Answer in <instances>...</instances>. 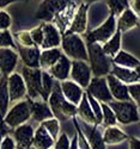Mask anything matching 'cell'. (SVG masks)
Listing matches in <instances>:
<instances>
[{
  "label": "cell",
  "instance_id": "4316f807",
  "mask_svg": "<svg viewBox=\"0 0 140 149\" xmlns=\"http://www.w3.org/2000/svg\"><path fill=\"white\" fill-rule=\"evenodd\" d=\"M114 65L121 66V67H127V68H139V60L134 57L133 55L128 54L127 52H117V54L114 56Z\"/></svg>",
  "mask_w": 140,
  "mask_h": 149
},
{
  "label": "cell",
  "instance_id": "5b68a950",
  "mask_svg": "<svg viewBox=\"0 0 140 149\" xmlns=\"http://www.w3.org/2000/svg\"><path fill=\"white\" fill-rule=\"evenodd\" d=\"M42 69L41 68H30L24 66L22 68V77L25 82L28 94L30 99H37L39 97L42 98Z\"/></svg>",
  "mask_w": 140,
  "mask_h": 149
},
{
  "label": "cell",
  "instance_id": "6da1fadb",
  "mask_svg": "<svg viewBox=\"0 0 140 149\" xmlns=\"http://www.w3.org/2000/svg\"><path fill=\"white\" fill-rule=\"evenodd\" d=\"M48 100H49V107L52 110L53 116L59 120H66L77 115V107L62 95L59 82L56 84L54 82L53 90L48 97Z\"/></svg>",
  "mask_w": 140,
  "mask_h": 149
},
{
  "label": "cell",
  "instance_id": "bcb514c9",
  "mask_svg": "<svg viewBox=\"0 0 140 149\" xmlns=\"http://www.w3.org/2000/svg\"><path fill=\"white\" fill-rule=\"evenodd\" d=\"M129 144H131V148H134V149H138L140 147L139 141L136 139H134V137H131L129 139Z\"/></svg>",
  "mask_w": 140,
  "mask_h": 149
},
{
  "label": "cell",
  "instance_id": "9a60e30c",
  "mask_svg": "<svg viewBox=\"0 0 140 149\" xmlns=\"http://www.w3.org/2000/svg\"><path fill=\"white\" fill-rule=\"evenodd\" d=\"M60 90H61L62 95L65 97L70 103H72L74 105H78V103L80 102V99L84 94L82 87L78 84H75L74 81H68L67 79L62 80L60 82Z\"/></svg>",
  "mask_w": 140,
  "mask_h": 149
},
{
  "label": "cell",
  "instance_id": "30bf717a",
  "mask_svg": "<svg viewBox=\"0 0 140 149\" xmlns=\"http://www.w3.org/2000/svg\"><path fill=\"white\" fill-rule=\"evenodd\" d=\"M70 75L72 80L80 87H86L91 80V68L83 60H74L71 62Z\"/></svg>",
  "mask_w": 140,
  "mask_h": 149
},
{
  "label": "cell",
  "instance_id": "7dc6e473",
  "mask_svg": "<svg viewBox=\"0 0 140 149\" xmlns=\"http://www.w3.org/2000/svg\"><path fill=\"white\" fill-rule=\"evenodd\" d=\"M85 4H90V3H95V1H98V0H83Z\"/></svg>",
  "mask_w": 140,
  "mask_h": 149
},
{
  "label": "cell",
  "instance_id": "cb8c5ba5",
  "mask_svg": "<svg viewBox=\"0 0 140 149\" xmlns=\"http://www.w3.org/2000/svg\"><path fill=\"white\" fill-rule=\"evenodd\" d=\"M77 113L79 115V117H80L86 124H89V125H94V124H96V119H95L94 112H92V110H91L90 103H89V100H87L86 92L83 94L80 102L78 103Z\"/></svg>",
  "mask_w": 140,
  "mask_h": 149
},
{
  "label": "cell",
  "instance_id": "d4e9b609",
  "mask_svg": "<svg viewBox=\"0 0 140 149\" xmlns=\"http://www.w3.org/2000/svg\"><path fill=\"white\" fill-rule=\"evenodd\" d=\"M61 50L56 48H49L43 49V52L40 54V68L42 69H49L61 56Z\"/></svg>",
  "mask_w": 140,
  "mask_h": 149
},
{
  "label": "cell",
  "instance_id": "ffe728a7",
  "mask_svg": "<svg viewBox=\"0 0 140 149\" xmlns=\"http://www.w3.org/2000/svg\"><path fill=\"white\" fill-rule=\"evenodd\" d=\"M87 8L89 4H82L78 8L77 13H75L71 26L66 32H74V33H83L86 30V24H87Z\"/></svg>",
  "mask_w": 140,
  "mask_h": 149
},
{
  "label": "cell",
  "instance_id": "f1b7e54d",
  "mask_svg": "<svg viewBox=\"0 0 140 149\" xmlns=\"http://www.w3.org/2000/svg\"><path fill=\"white\" fill-rule=\"evenodd\" d=\"M8 91H7V77L0 80V119H4L8 110Z\"/></svg>",
  "mask_w": 140,
  "mask_h": 149
},
{
  "label": "cell",
  "instance_id": "3957f363",
  "mask_svg": "<svg viewBox=\"0 0 140 149\" xmlns=\"http://www.w3.org/2000/svg\"><path fill=\"white\" fill-rule=\"evenodd\" d=\"M60 44L62 45V50L68 58L87 61L86 45L82 40V37L79 36V33L65 32Z\"/></svg>",
  "mask_w": 140,
  "mask_h": 149
},
{
  "label": "cell",
  "instance_id": "7402d4cb",
  "mask_svg": "<svg viewBox=\"0 0 140 149\" xmlns=\"http://www.w3.org/2000/svg\"><path fill=\"white\" fill-rule=\"evenodd\" d=\"M29 105H30V115L37 122H42L44 119L54 117L52 110H50V107L47 105V103L44 100L43 102L29 100Z\"/></svg>",
  "mask_w": 140,
  "mask_h": 149
},
{
  "label": "cell",
  "instance_id": "44dd1931",
  "mask_svg": "<svg viewBox=\"0 0 140 149\" xmlns=\"http://www.w3.org/2000/svg\"><path fill=\"white\" fill-rule=\"evenodd\" d=\"M138 24H139V17L129 7H127L119 16V20H116V29L120 30L121 32H127L131 29L138 26Z\"/></svg>",
  "mask_w": 140,
  "mask_h": 149
},
{
  "label": "cell",
  "instance_id": "7bdbcfd3",
  "mask_svg": "<svg viewBox=\"0 0 140 149\" xmlns=\"http://www.w3.org/2000/svg\"><path fill=\"white\" fill-rule=\"evenodd\" d=\"M7 134H8V125H6L4 119H0V142Z\"/></svg>",
  "mask_w": 140,
  "mask_h": 149
},
{
  "label": "cell",
  "instance_id": "1f68e13d",
  "mask_svg": "<svg viewBox=\"0 0 140 149\" xmlns=\"http://www.w3.org/2000/svg\"><path fill=\"white\" fill-rule=\"evenodd\" d=\"M41 81H42V93H43L42 94V99L44 102H47L50 92H52V90H53V86H54L53 77L47 72H42Z\"/></svg>",
  "mask_w": 140,
  "mask_h": 149
},
{
  "label": "cell",
  "instance_id": "5bb4252c",
  "mask_svg": "<svg viewBox=\"0 0 140 149\" xmlns=\"http://www.w3.org/2000/svg\"><path fill=\"white\" fill-rule=\"evenodd\" d=\"M18 55L12 48H0V70L5 77L15 70Z\"/></svg>",
  "mask_w": 140,
  "mask_h": 149
},
{
  "label": "cell",
  "instance_id": "8d00e7d4",
  "mask_svg": "<svg viewBox=\"0 0 140 149\" xmlns=\"http://www.w3.org/2000/svg\"><path fill=\"white\" fill-rule=\"evenodd\" d=\"M29 33H30V37H31L34 44L37 45V47H41L42 41H43V30H42V25L37 26V28H34L31 31H29Z\"/></svg>",
  "mask_w": 140,
  "mask_h": 149
},
{
  "label": "cell",
  "instance_id": "2e32d148",
  "mask_svg": "<svg viewBox=\"0 0 140 149\" xmlns=\"http://www.w3.org/2000/svg\"><path fill=\"white\" fill-rule=\"evenodd\" d=\"M19 56L23 61L24 66L30 68H40V54L41 50L39 47H18Z\"/></svg>",
  "mask_w": 140,
  "mask_h": 149
},
{
  "label": "cell",
  "instance_id": "ba28073f",
  "mask_svg": "<svg viewBox=\"0 0 140 149\" xmlns=\"http://www.w3.org/2000/svg\"><path fill=\"white\" fill-rule=\"evenodd\" d=\"M116 31V18L115 16L110 15L107 20L99 25L97 29L89 32L86 36L87 42H98V43H106L110 37Z\"/></svg>",
  "mask_w": 140,
  "mask_h": 149
},
{
  "label": "cell",
  "instance_id": "ab89813d",
  "mask_svg": "<svg viewBox=\"0 0 140 149\" xmlns=\"http://www.w3.org/2000/svg\"><path fill=\"white\" fill-rule=\"evenodd\" d=\"M70 139H68V136L66 134H61L59 136V139L56 142H54V148L55 149H67L70 148Z\"/></svg>",
  "mask_w": 140,
  "mask_h": 149
},
{
  "label": "cell",
  "instance_id": "7c38bea8",
  "mask_svg": "<svg viewBox=\"0 0 140 149\" xmlns=\"http://www.w3.org/2000/svg\"><path fill=\"white\" fill-rule=\"evenodd\" d=\"M13 140L16 142V148H30L32 146V139H34V129L30 124H20L16 127L13 131Z\"/></svg>",
  "mask_w": 140,
  "mask_h": 149
},
{
  "label": "cell",
  "instance_id": "d590c367",
  "mask_svg": "<svg viewBox=\"0 0 140 149\" xmlns=\"http://www.w3.org/2000/svg\"><path fill=\"white\" fill-rule=\"evenodd\" d=\"M0 48H16L12 36L7 30H0Z\"/></svg>",
  "mask_w": 140,
  "mask_h": 149
},
{
  "label": "cell",
  "instance_id": "60d3db41",
  "mask_svg": "<svg viewBox=\"0 0 140 149\" xmlns=\"http://www.w3.org/2000/svg\"><path fill=\"white\" fill-rule=\"evenodd\" d=\"M11 26V17L7 12L0 11V30H7Z\"/></svg>",
  "mask_w": 140,
  "mask_h": 149
},
{
  "label": "cell",
  "instance_id": "83f0119b",
  "mask_svg": "<svg viewBox=\"0 0 140 149\" xmlns=\"http://www.w3.org/2000/svg\"><path fill=\"white\" fill-rule=\"evenodd\" d=\"M120 48H121V31L116 29L115 33L104 43L102 49H103V52L109 57H114L117 54V52L120 50Z\"/></svg>",
  "mask_w": 140,
  "mask_h": 149
},
{
  "label": "cell",
  "instance_id": "f6af8a7d",
  "mask_svg": "<svg viewBox=\"0 0 140 149\" xmlns=\"http://www.w3.org/2000/svg\"><path fill=\"white\" fill-rule=\"evenodd\" d=\"M15 1H22V0H0V8H4L7 5L15 3Z\"/></svg>",
  "mask_w": 140,
  "mask_h": 149
},
{
  "label": "cell",
  "instance_id": "277c9868",
  "mask_svg": "<svg viewBox=\"0 0 140 149\" xmlns=\"http://www.w3.org/2000/svg\"><path fill=\"white\" fill-rule=\"evenodd\" d=\"M114 111L116 122L121 124H131L139 120L138 105H134L131 100H110L107 103Z\"/></svg>",
  "mask_w": 140,
  "mask_h": 149
},
{
  "label": "cell",
  "instance_id": "9c48e42d",
  "mask_svg": "<svg viewBox=\"0 0 140 149\" xmlns=\"http://www.w3.org/2000/svg\"><path fill=\"white\" fill-rule=\"evenodd\" d=\"M87 93H90L101 103H109L113 100V95L109 91L107 79L104 77H94L86 86Z\"/></svg>",
  "mask_w": 140,
  "mask_h": 149
},
{
  "label": "cell",
  "instance_id": "d6986e66",
  "mask_svg": "<svg viewBox=\"0 0 140 149\" xmlns=\"http://www.w3.org/2000/svg\"><path fill=\"white\" fill-rule=\"evenodd\" d=\"M110 74H113L114 77H116L120 81L125 84H134L139 82V68L132 69V68H127V67H121L114 65L113 68H110Z\"/></svg>",
  "mask_w": 140,
  "mask_h": 149
},
{
  "label": "cell",
  "instance_id": "d6a6232c",
  "mask_svg": "<svg viewBox=\"0 0 140 149\" xmlns=\"http://www.w3.org/2000/svg\"><path fill=\"white\" fill-rule=\"evenodd\" d=\"M41 125L44 127V129L49 132V135L55 140L59 135V131H60V123H59V119L55 118V117H52V118H48V119H44L41 122Z\"/></svg>",
  "mask_w": 140,
  "mask_h": 149
},
{
  "label": "cell",
  "instance_id": "ac0fdd59",
  "mask_svg": "<svg viewBox=\"0 0 140 149\" xmlns=\"http://www.w3.org/2000/svg\"><path fill=\"white\" fill-rule=\"evenodd\" d=\"M70 69H71V60L66 55L61 54L59 60L49 68V74L53 78L62 81L70 77Z\"/></svg>",
  "mask_w": 140,
  "mask_h": 149
},
{
  "label": "cell",
  "instance_id": "4fadbf2b",
  "mask_svg": "<svg viewBox=\"0 0 140 149\" xmlns=\"http://www.w3.org/2000/svg\"><path fill=\"white\" fill-rule=\"evenodd\" d=\"M107 84L109 91L113 95V98H115L116 100H131V97L128 94V88H127V84L120 81L116 77H114L113 74L108 73L107 74Z\"/></svg>",
  "mask_w": 140,
  "mask_h": 149
},
{
  "label": "cell",
  "instance_id": "836d02e7",
  "mask_svg": "<svg viewBox=\"0 0 140 149\" xmlns=\"http://www.w3.org/2000/svg\"><path fill=\"white\" fill-rule=\"evenodd\" d=\"M101 109H102V123L106 127L109 125H115L116 124V117L114 115V111L110 109V106L107 103H101Z\"/></svg>",
  "mask_w": 140,
  "mask_h": 149
},
{
  "label": "cell",
  "instance_id": "e575fe53",
  "mask_svg": "<svg viewBox=\"0 0 140 149\" xmlns=\"http://www.w3.org/2000/svg\"><path fill=\"white\" fill-rule=\"evenodd\" d=\"M86 95H87V100L90 103V106H91V110L94 112V116H95V119H96V124H102V109H101V103L97 100L96 98H94L90 93L86 92Z\"/></svg>",
  "mask_w": 140,
  "mask_h": 149
},
{
  "label": "cell",
  "instance_id": "4dcf8cb0",
  "mask_svg": "<svg viewBox=\"0 0 140 149\" xmlns=\"http://www.w3.org/2000/svg\"><path fill=\"white\" fill-rule=\"evenodd\" d=\"M106 3L110 11V15L115 17L120 16L127 7H129L128 0H106Z\"/></svg>",
  "mask_w": 140,
  "mask_h": 149
},
{
  "label": "cell",
  "instance_id": "8992f818",
  "mask_svg": "<svg viewBox=\"0 0 140 149\" xmlns=\"http://www.w3.org/2000/svg\"><path fill=\"white\" fill-rule=\"evenodd\" d=\"M30 117H31V115H30L29 100L28 102L23 100V102H18L10 110H7V112L4 117V122L10 128H16V127L20 125V124L25 123Z\"/></svg>",
  "mask_w": 140,
  "mask_h": 149
},
{
  "label": "cell",
  "instance_id": "8fae6325",
  "mask_svg": "<svg viewBox=\"0 0 140 149\" xmlns=\"http://www.w3.org/2000/svg\"><path fill=\"white\" fill-rule=\"evenodd\" d=\"M7 91L10 102H17L27 93V87L23 77L18 73H11L7 75Z\"/></svg>",
  "mask_w": 140,
  "mask_h": 149
},
{
  "label": "cell",
  "instance_id": "484cf974",
  "mask_svg": "<svg viewBox=\"0 0 140 149\" xmlns=\"http://www.w3.org/2000/svg\"><path fill=\"white\" fill-rule=\"evenodd\" d=\"M102 137H103V142L106 144H117L127 140L128 136L115 125H109L104 130V134L102 135Z\"/></svg>",
  "mask_w": 140,
  "mask_h": 149
},
{
  "label": "cell",
  "instance_id": "c3c4849f",
  "mask_svg": "<svg viewBox=\"0 0 140 149\" xmlns=\"http://www.w3.org/2000/svg\"><path fill=\"white\" fill-rule=\"evenodd\" d=\"M0 78H1V73H0Z\"/></svg>",
  "mask_w": 140,
  "mask_h": 149
},
{
  "label": "cell",
  "instance_id": "f35d334b",
  "mask_svg": "<svg viewBox=\"0 0 140 149\" xmlns=\"http://www.w3.org/2000/svg\"><path fill=\"white\" fill-rule=\"evenodd\" d=\"M17 40L19 42V45H22V47H32V45H35L32 40H31V37H30V33L28 31H22V32L17 33Z\"/></svg>",
  "mask_w": 140,
  "mask_h": 149
},
{
  "label": "cell",
  "instance_id": "e0dca14e",
  "mask_svg": "<svg viewBox=\"0 0 140 149\" xmlns=\"http://www.w3.org/2000/svg\"><path fill=\"white\" fill-rule=\"evenodd\" d=\"M43 30V41L41 44L42 49H49V48H56L61 43V36L56 26H54L50 23H43L42 24Z\"/></svg>",
  "mask_w": 140,
  "mask_h": 149
},
{
  "label": "cell",
  "instance_id": "f546056e",
  "mask_svg": "<svg viewBox=\"0 0 140 149\" xmlns=\"http://www.w3.org/2000/svg\"><path fill=\"white\" fill-rule=\"evenodd\" d=\"M87 142L90 144V148H96V149H102L106 148V143L103 142V137L102 134L97 129V124H94L91 130L87 132Z\"/></svg>",
  "mask_w": 140,
  "mask_h": 149
},
{
  "label": "cell",
  "instance_id": "7a4b0ae2",
  "mask_svg": "<svg viewBox=\"0 0 140 149\" xmlns=\"http://www.w3.org/2000/svg\"><path fill=\"white\" fill-rule=\"evenodd\" d=\"M87 61L90 62L91 74L95 77H106L110 72L111 62L98 42H87Z\"/></svg>",
  "mask_w": 140,
  "mask_h": 149
},
{
  "label": "cell",
  "instance_id": "74e56055",
  "mask_svg": "<svg viewBox=\"0 0 140 149\" xmlns=\"http://www.w3.org/2000/svg\"><path fill=\"white\" fill-rule=\"evenodd\" d=\"M127 88H128V94H129L131 99H134V102L139 106V102H140V86H139V82L129 84L128 86H127Z\"/></svg>",
  "mask_w": 140,
  "mask_h": 149
},
{
  "label": "cell",
  "instance_id": "603a6c76",
  "mask_svg": "<svg viewBox=\"0 0 140 149\" xmlns=\"http://www.w3.org/2000/svg\"><path fill=\"white\" fill-rule=\"evenodd\" d=\"M32 146L39 149H48L54 146V139L49 135V132L44 129V127L40 125L36 131H34Z\"/></svg>",
  "mask_w": 140,
  "mask_h": 149
},
{
  "label": "cell",
  "instance_id": "b9f144b4",
  "mask_svg": "<svg viewBox=\"0 0 140 149\" xmlns=\"http://www.w3.org/2000/svg\"><path fill=\"white\" fill-rule=\"evenodd\" d=\"M0 148L1 149H15L16 142L12 137H10L8 134H7L6 136H4V139L1 140V142H0Z\"/></svg>",
  "mask_w": 140,
  "mask_h": 149
},
{
  "label": "cell",
  "instance_id": "52a82bcc",
  "mask_svg": "<svg viewBox=\"0 0 140 149\" xmlns=\"http://www.w3.org/2000/svg\"><path fill=\"white\" fill-rule=\"evenodd\" d=\"M71 0H43L37 7L36 11V18L50 22L60 11H62L68 4Z\"/></svg>",
  "mask_w": 140,
  "mask_h": 149
},
{
  "label": "cell",
  "instance_id": "ee69618b",
  "mask_svg": "<svg viewBox=\"0 0 140 149\" xmlns=\"http://www.w3.org/2000/svg\"><path fill=\"white\" fill-rule=\"evenodd\" d=\"M131 6V10L134 12L136 16H139L140 13V0H132L131 4H128Z\"/></svg>",
  "mask_w": 140,
  "mask_h": 149
}]
</instances>
